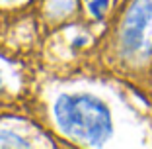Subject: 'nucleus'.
Wrapping results in <instances>:
<instances>
[{
	"label": "nucleus",
	"instance_id": "2",
	"mask_svg": "<svg viewBox=\"0 0 152 149\" xmlns=\"http://www.w3.org/2000/svg\"><path fill=\"white\" fill-rule=\"evenodd\" d=\"M121 49L129 59L152 55V0H133L121 26Z\"/></svg>",
	"mask_w": 152,
	"mask_h": 149
},
{
	"label": "nucleus",
	"instance_id": "3",
	"mask_svg": "<svg viewBox=\"0 0 152 149\" xmlns=\"http://www.w3.org/2000/svg\"><path fill=\"white\" fill-rule=\"evenodd\" d=\"M0 145H4V147H27L29 143L23 141V137L14 133V131L0 130Z\"/></svg>",
	"mask_w": 152,
	"mask_h": 149
},
{
	"label": "nucleus",
	"instance_id": "4",
	"mask_svg": "<svg viewBox=\"0 0 152 149\" xmlns=\"http://www.w3.org/2000/svg\"><path fill=\"white\" fill-rule=\"evenodd\" d=\"M86 6L94 18H102L109 6V0H86Z\"/></svg>",
	"mask_w": 152,
	"mask_h": 149
},
{
	"label": "nucleus",
	"instance_id": "5",
	"mask_svg": "<svg viewBox=\"0 0 152 149\" xmlns=\"http://www.w3.org/2000/svg\"><path fill=\"white\" fill-rule=\"evenodd\" d=\"M0 82H2V79H0Z\"/></svg>",
	"mask_w": 152,
	"mask_h": 149
},
{
	"label": "nucleus",
	"instance_id": "1",
	"mask_svg": "<svg viewBox=\"0 0 152 149\" xmlns=\"http://www.w3.org/2000/svg\"><path fill=\"white\" fill-rule=\"evenodd\" d=\"M55 120L64 136L88 145H99L111 136L109 110L90 94L61 96L55 104Z\"/></svg>",
	"mask_w": 152,
	"mask_h": 149
}]
</instances>
